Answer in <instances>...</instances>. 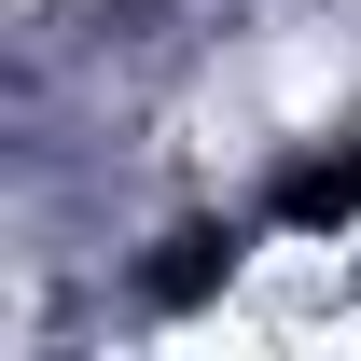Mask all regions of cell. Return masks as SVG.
<instances>
[{"label": "cell", "mask_w": 361, "mask_h": 361, "mask_svg": "<svg viewBox=\"0 0 361 361\" xmlns=\"http://www.w3.org/2000/svg\"><path fill=\"white\" fill-rule=\"evenodd\" d=\"M264 223H278V236H348V223H361V139H348V153H306V167H278Z\"/></svg>", "instance_id": "cell-1"}, {"label": "cell", "mask_w": 361, "mask_h": 361, "mask_svg": "<svg viewBox=\"0 0 361 361\" xmlns=\"http://www.w3.org/2000/svg\"><path fill=\"white\" fill-rule=\"evenodd\" d=\"M223 278H236V236L223 223H195V236H167V264H153V278H139V292H153V306H209V292H223Z\"/></svg>", "instance_id": "cell-2"}]
</instances>
